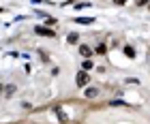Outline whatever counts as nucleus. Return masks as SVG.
Returning a JSON list of instances; mask_svg holds the SVG:
<instances>
[{
  "label": "nucleus",
  "instance_id": "1",
  "mask_svg": "<svg viewBox=\"0 0 150 124\" xmlns=\"http://www.w3.org/2000/svg\"><path fill=\"white\" fill-rule=\"evenodd\" d=\"M75 81H77V86H86L88 81H90V75H88V71H79L77 77H75Z\"/></svg>",
  "mask_w": 150,
  "mask_h": 124
},
{
  "label": "nucleus",
  "instance_id": "8",
  "mask_svg": "<svg viewBox=\"0 0 150 124\" xmlns=\"http://www.w3.org/2000/svg\"><path fill=\"white\" fill-rule=\"evenodd\" d=\"M125 54H127L129 58H135V51H133V47H129V45L125 47Z\"/></svg>",
  "mask_w": 150,
  "mask_h": 124
},
{
  "label": "nucleus",
  "instance_id": "2",
  "mask_svg": "<svg viewBox=\"0 0 150 124\" xmlns=\"http://www.w3.org/2000/svg\"><path fill=\"white\" fill-rule=\"evenodd\" d=\"M86 99H97L99 96V88H86Z\"/></svg>",
  "mask_w": 150,
  "mask_h": 124
},
{
  "label": "nucleus",
  "instance_id": "3",
  "mask_svg": "<svg viewBox=\"0 0 150 124\" xmlns=\"http://www.w3.org/2000/svg\"><path fill=\"white\" fill-rule=\"evenodd\" d=\"M79 54H81L84 58H90V56H92V49H90L88 45H79Z\"/></svg>",
  "mask_w": 150,
  "mask_h": 124
},
{
  "label": "nucleus",
  "instance_id": "10",
  "mask_svg": "<svg viewBox=\"0 0 150 124\" xmlns=\"http://www.w3.org/2000/svg\"><path fill=\"white\" fill-rule=\"evenodd\" d=\"M97 51H99V54H105V45H103V43L97 45Z\"/></svg>",
  "mask_w": 150,
  "mask_h": 124
},
{
  "label": "nucleus",
  "instance_id": "11",
  "mask_svg": "<svg viewBox=\"0 0 150 124\" xmlns=\"http://www.w3.org/2000/svg\"><path fill=\"white\" fill-rule=\"evenodd\" d=\"M146 2H150V0H137V4H146Z\"/></svg>",
  "mask_w": 150,
  "mask_h": 124
},
{
  "label": "nucleus",
  "instance_id": "6",
  "mask_svg": "<svg viewBox=\"0 0 150 124\" xmlns=\"http://www.w3.org/2000/svg\"><path fill=\"white\" fill-rule=\"evenodd\" d=\"M75 22H77V24H92L94 19H92V17H77Z\"/></svg>",
  "mask_w": 150,
  "mask_h": 124
},
{
  "label": "nucleus",
  "instance_id": "9",
  "mask_svg": "<svg viewBox=\"0 0 150 124\" xmlns=\"http://www.w3.org/2000/svg\"><path fill=\"white\" fill-rule=\"evenodd\" d=\"M4 94H6V96H13V94H15V86H6Z\"/></svg>",
  "mask_w": 150,
  "mask_h": 124
},
{
  "label": "nucleus",
  "instance_id": "4",
  "mask_svg": "<svg viewBox=\"0 0 150 124\" xmlns=\"http://www.w3.org/2000/svg\"><path fill=\"white\" fill-rule=\"evenodd\" d=\"M37 34H43V37H54V30H47V28H41V26H37L35 28Z\"/></svg>",
  "mask_w": 150,
  "mask_h": 124
},
{
  "label": "nucleus",
  "instance_id": "7",
  "mask_svg": "<svg viewBox=\"0 0 150 124\" xmlns=\"http://www.w3.org/2000/svg\"><path fill=\"white\" fill-rule=\"evenodd\" d=\"M67 41H69L71 45H73V43H77V34H75V32H71L69 37H67Z\"/></svg>",
  "mask_w": 150,
  "mask_h": 124
},
{
  "label": "nucleus",
  "instance_id": "12",
  "mask_svg": "<svg viewBox=\"0 0 150 124\" xmlns=\"http://www.w3.org/2000/svg\"><path fill=\"white\" fill-rule=\"evenodd\" d=\"M116 2H118V4H125V2H127V0H116Z\"/></svg>",
  "mask_w": 150,
  "mask_h": 124
},
{
  "label": "nucleus",
  "instance_id": "5",
  "mask_svg": "<svg viewBox=\"0 0 150 124\" xmlns=\"http://www.w3.org/2000/svg\"><path fill=\"white\" fill-rule=\"evenodd\" d=\"M92 66H94V64H92V60H84V62H81V71H90Z\"/></svg>",
  "mask_w": 150,
  "mask_h": 124
}]
</instances>
